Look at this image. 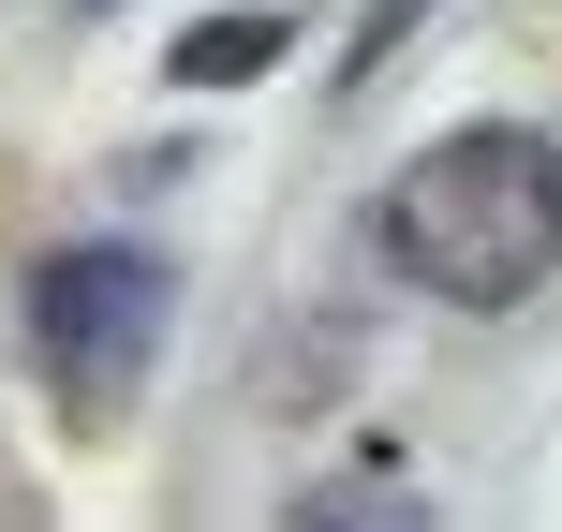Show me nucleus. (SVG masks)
I'll use <instances>...</instances> for the list:
<instances>
[{"label":"nucleus","instance_id":"1","mask_svg":"<svg viewBox=\"0 0 562 532\" xmlns=\"http://www.w3.org/2000/svg\"><path fill=\"white\" fill-rule=\"evenodd\" d=\"M385 267L429 281L445 310H518L562 267V148L518 134V118L429 134L415 163L385 178Z\"/></svg>","mask_w":562,"mask_h":532},{"label":"nucleus","instance_id":"4","mask_svg":"<svg viewBox=\"0 0 562 532\" xmlns=\"http://www.w3.org/2000/svg\"><path fill=\"white\" fill-rule=\"evenodd\" d=\"M415 30V0H370V30H356V75H385V45Z\"/></svg>","mask_w":562,"mask_h":532},{"label":"nucleus","instance_id":"2","mask_svg":"<svg viewBox=\"0 0 562 532\" xmlns=\"http://www.w3.org/2000/svg\"><path fill=\"white\" fill-rule=\"evenodd\" d=\"M164 310H178L164 252L75 237V252L30 267V355H45V385L75 399V415H119V399L148 385V355H164Z\"/></svg>","mask_w":562,"mask_h":532},{"label":"nucleus","instance_id":"3","mask_svg":"<svg viewBox=\"0 0 562 532\" xmlns=\"http://www.w3.org/2000/svg\"><path fill=\"white\" fill-rule=\"evenodd\" d=\"M281 45H296V15H281V0H252V15H193V30L164 45V75H178V89H252Z\"/></svg>","mask_w":562,"mask_h":532}]
</instances>
